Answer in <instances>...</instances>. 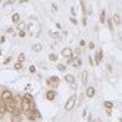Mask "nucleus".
I'll return each instance as SVG.
<instances>
[{
	"instance_id": "nucleus-15",
	"label": "nucleus",
	"mask_w": 122,
	"mask_h": 122,
	"mask_svg": "<svg viewBox=\"0 0 122 122\" xmlns=\"http://www.w3.org/2000/svg\"><path fill=\"white\" fill-rule=\"evenodd\" d=\"M22 97H24L25 100H28L30 103H36V102H34V97H32V94H30V93H25V94L22 96Z\"/></svg>"
},
{
	"instance_id": "nucleus-8",
	"label": "nucleus",
	"mask_w": 122,
	"mask_h": 122,
	"mask_svg": "<svg viewBox=\"0 0 122 122\" xmlns=\"http://www.w3.org/2000/svg\"><path fill=\"white\" fill-rule=\"evenodd\" d=\"M112 22H113V25H116V27H119L121 25V15L119 13H113V16H112Z\"/></svg>"
},
{
	"instance_id": "nucleus-43",
	"label": "nucleus",
	"mask_w": 122,
	"mask_h": 122,
	"mask_svg": "<svg viewBox=\"0 0 122 122\" xmlns=\"http://www.w3.org/2000/svg\"><path fill=\"white\" fill-rule=\"evenodd\" d=\"M93 122H103V121H100V119H93Z\"/></svg>"
},
{
	"instance_id": "nucleus-2",
	"label": "nucleus",
	"mask_w": 122,
	"mask_h": 122,
	"mask_svg": "<svg viewBox=\"0 0 122 122\" xmlns=\"http://www.w3.org/2000/svg\"><path fill=\"white\" fill-rule=\"evenodd\" d=\"M0 97H2L3 103H9V102L13 100V93L9 88H3L2 91H0Z\"/></svg>"
},
{
	"instance_id": "nucleus-33",
	"label": "nucleus",
	"mask_w": 122,
	"mask_h": 122,
	"mask_svg": "<svg viewBox=\"0 0 122 122\" xmlns=\"http://www.w3.org/2000/svg\"><path fill=\"white\" fill-rule=\"evenodd\" d=\"M76 100H78V104H81V103H82V100H84V93H82V94H80V99H76Z\"/></svg>"
},
{
	"instance_id": "nucleus-41",
	"label": "nucleus",
	"mask_w": 122,
	"mask_h": 122,
	"mask_svg": "<svg viewBox=\"0 0 122 122\" xmlns=\"http://www.w3.org/2000/svg\"><path fill=\"white\" fill-rule=\"evenodd\" d=\"M6 32H9V34H10V32H13V27H9V28L6 30Z\"/></svg>"
},
{
	"instance_id": "nucleus-11",
	"label": "nucleus",
	"mask_w": 122,
	"mask_h": 122,
	"mask_svg": "<svg viewBox=\"0 0 122 122\" xmlns=\"http://www.w3.org/2000/svg\"><path fill=\"white\" fill-rule=\"evenodd\" d=\"M104 24H107L109 31H110V32H113V28H115V25H113V22H112V18H106V22H104Z\"/></svg>"
},
{
	"instance_id": "nucleus-37",
	"label": "nucleus",
	"mask_w": 122,
	"mask_h": 122,
	"mask_svg": "<svg viewBox=\"0 0 122 122\" xmlns=\"http://www.w3.org/2000/svg\"><path fill=\"white\" fill-rule=\"evenodd\" d=\"M88 62H90V65H91V66H94V60H93V56H88Z\"/></svg>"
},
{
	"instance_id": "nucleus-44",
	"label": "nucleus",
	"mask_w": 122,
	"mask_h": 122,
	"mask_svg": "<svg viewBox=\"0 0 122 122\" xmlns=\"http://www.w3.org/2000/svg\"><path fill=\"white\" fill-rule=\"evenodd\" d=\"M0 56H2V49H0Z\"/></svg>"
},
{
	"instance_id": "nucleus-30",
	"label": "nucleus",
	"mask_w": 122,
	"mask_h": 122,
	"mask_svg": "<svg viewBox=\"0 0 122 122\" xmlns=\"http://www.w3.org/2000/svg\"><path fill=\"white\" fill-rule=\"evenodd\" d=\"M69 22H71L72 25H76V24H78V21H76V18H72V16H71V18H69Z\"/></svg>"
},
{
	"instance_id": "nucleus-39",
	"label": "nucleus",
	"mask_w": 122,
	"mask_h": 122,
	"mask_svg": "<svg viewBox=\"0 0 122 122\" xmlns=\"http://www.w3.org/2000/svg\"><path fill=\"white\" fill-rule=\"evenodd\" d=\"M5 41H6V37H5V36H2V37H0V44H3Z\"/></svg>"
},
{
	"instance_id": "nucleus-40",
	"label": "nucleus",
	"mask_w": 122,
	"mask_h": 122,
	"mask_svg": "<svg viewBox=\"0 0 122 122\" xmlns=\"http://www.w3.org/2000/svg\"><path fill=\"white\" fill-rule=\"evenodd\" d=\"M51 9H53V10H57V5H56V3H51Z\"/></svg>"
},
{
	"instance_id": "nucleus-5",
	"label": "nucleus",
	"mask_w": 122,
	"mask_h": 122,
	"mask_svg": "<svg viewBox=\"0 0 122 122\" xmlns=\"http://www.w3.org/2000/svg\"><path fill=\"white\" fill-rule=\"evenodd\" d=\"M84 96H85V97H88V99H93L94 96H96V88H94L93 85H88V87L85 88V93H84Z\"/></svg>"
},
{
	"instance_id": "nucleus-18",
	"label": "nucleus",
	"mask_w": 122,
	"mask_h": 122,
	"mask_svg": "<svg viewBox=\"0 0 122 122\" xmlns=\"http://www.w3.org/2000/svg\"><path fill=\"white\" fill-rule=\"evenodd\" d=\"M16 62H19V63H24V62H25V53H24V51H21V53L18 55V59H16Z\"/></svg>"
},
{
	"instance_id": "nucleus-22",
	"label": "nucleus",
	"mask_w": 122,
	"mask_h": 122,
	"mask_svg": "<svg viewBox=\"0 0 122 122\" xmlns=\"http://www.w3.org/2000/svg\"><path fill=\"white\" fill-rule=\"evenodd\" d=\"M106 22V10H102L100 12V24Z\"/></svg>"
},
{
	"instance_id": "nucleus-1",
	"label": "nucleus",
	"mask_w": 122,
	"mask_h": 122,
	"mask_svg": "<svg viewBox=\"0 0 122 122\" xmlns=\"http://www.w3.org/2000/svg\"><path fill=\"white\" fill-rule=\"evenodd\" d=\"M76 97H78L76 94H72V96H69V97H68V100L65 103V110L66 112H71V110L75 109V106H76Z\"/></svg>"
},
{
	"instance_id": "nucleus-34",
	"label": "nucleus",
	"mask_w": 122,
	"mask_h": 122,
	"mask_svg": "<svg viewBox=\"0 0 122 122\" xmlns=\"http://www.w3.org/2000/svg\"><path fill=\"white\" fill-rule=\"evenodd\" d=\"M74 53L76 55V57H80V55H81V49H75V51Z\"/></svg>"
},
{
	"instance_id": "nucleus-32",
	"label": "nucleus",
	"mask_w": 122,
	"mask_h": 122,
	"mask_svg": "<svg viewBox=\"0 0 122 122\" xmlns=\"http://www.w3.org/2000/svg\"><path fill=\"white\" fill-rule=\"evenodd\" d=\"M18 36H19L21 38H24L25 36H27V32H25V30H22V31H19V34H18Z\"/></svg>"
},
{
	"instance_id": "nucleus-10",
	"label": "nucleus",
	"mask_w": 122,
	"mask_h": 122,
	"mask_svg": "<svg viewBox=\"0 0 122 122\" xmlns=\"http://www.w3.org/2000/svg\"><path fill=\"white\" fill-rule=\"evenodd\" d=\"M25 116H27V119L31 121V122H36V121H37V119H36V115H34V110H28L27 113H25Z\"/></svg>"
},
{
	"instance_id": "nucleus-3",
	"label": "nucleus",
	"mask_w": 122,
	"mask_h": 122,
	"mask_svg": "<svg viewBox=\"0 0 122 122\" xmlns=\"http://www.w3.org/2000/svg\"><path fill=\"white\" fill-rule=\"evenodd\" d=\"M46 84H47L49 87H51V90H55L56 87L60 84V78H59V76H56V75H53V76H49L47 80H46Z\"/></svg>"
},
{
	"instance_id": "nucleus-17",
	"label": "nucleus",
	"mask_w": 122,
	"mask_h": 122,
	"mask_svg": "<svg viewBox=\"0 0 122 122\" xmlns=\"http://www.w3.org/2000/svg\"><path fill=\"white\" fill-rule=\"evenodd\" d=\"M81 78H82V84H84V85H87V81H88V72L84 71V72L81 74Z\"/></svg>"
},
{
	"instance_id": "nucleus-6",
	"label": "nucleus",
	"mask_w": 122,
	"mask_h": 122,
	"mask_svg": "<svg viewBox=\"0 0 122 122\" xmlns=\"http://www.w3.org/2000/svg\"><path fill=\"white\" fill-rule=\"evenodd\" d=\"M62 56H63L65 59L72 57V56H74V50H72V47H65V49L62 50Z\"/></svg>"
},
{
	"instance_id": "nucleus-42",
	"label": "nucleus",
	"mask_w": 122,
	"mask_h": 122,
	"mask_svg": "<svg viewBox=\"0 0 122 122\" xmlns=\"http://www.w3.org/2000/svg\"><path fill=\"white\" fill-rule=\"evenodd\" d=\"M85 116H87V109L82 110V118H85Z\"/></svg>"
},
{
	"instance_id": "nucleus-21",
	"label": "nucleus",
	"mask_w": 122,
	"mask_h": 122,
	"mask_svg": "<svg viewBox=\"0 0 122 122\" xmlns=\"http://www.w3.org/2000/svg\"><path fill=\"white\" fill-rule=\"evenodd\" d=\"M80 5H81V10H82V16H87V6H85V2H80Z\"/></svg>"
},
{
	"instance_id": "nucleus-4",
	"label": "nucleus",
	"mask_w": 122,
	"mask_h": 122,
	"mask_svg": "<svg viewBox=\"0 0 122 122\" xmlns=\"http://www.w3.org/2000/svg\"><path fill=\"white\" fill-rule=\"evenodd\" d=\"M93 60H94V65H100L102 63V60H103V50L102 49H99L97 51H96Z\"/></svg>"
},
{
	"instance_id": "nucleus-28",
	"label": "nucleus",
	"mask_w": 122,
	"mask_h": 122,
	"mask_svg": "<svg viewBox=\"0 0 122 122\" xmlns=\"http://www.w3.org/2000/svg\"><path fill=\"white\" fill-rule=\"evenodd\" d=\"M50 36L53 37L55 40H59V38H60V37H59V32H50Z\"/></svg>"
},
{
	"instance_id": "nucleus-26",
	"label": "nucleus",
	"mask_w": 122,
	"mask_h": 122,
	"mask_svg": "<svg viewBox=\"0 0 122 122\" xmlns=\"http://www.w3.org/2000/svg\"><path fill=\"white\" fill-rule=\"evenodd\" d=\"M12 59H13V57H12V56H7V57H6V59H5V62H3V65H9V63H10V62H12Z\"/></svg>"
},
{
	"instance_id": "nucleus-23",
	"label": "nucleus",
	"mask_w": 122,
	"mask_h": 122,
	"mask_svg": "<svg viewBox=\"0 0 122 122\" xmlns=\"http://www.w3.org/2000/svg\"><path fill=\"white\" fill-rule=\"evenodd\" d=\"M56 68H57V71H60V72H65L66 71V65L65 63H57Z\"/></svg>"
},
{
	"instance_id": "nucleus-14",
	"label": "nucleus",
	"mask_w": 122,
	"mask_h": 122,
	"mask_svg": "<svg viewBox=\"0 0 122 122\" xmlns=\"http://www.w3.org/2000/svg\"><path fill=\"white\" fill-rule=\"evenodd\" d=\"M12 22H13V24H19V22H21L19 13H13V15H12Z\"/></svg>"
},
{
	"instance_id": "nucleus-12",
	"label": "nucleus",
	"mask_w": 122,
	"mask_h": 122,
	"mask_svg": "<svg viewBox=\"0 0 122 122\" xmlns=\"http://www.w3.org/2000/svg\"><path fill=\"white\" fill-rule=\"evenodd\" d=\"M103 106H104V109H106V110H112L113 109V102L106 100V102H103Z\"/></svg>"
},
{
	"instance_id": "nucleus-38",
	"label": "nucleus",
	"mask_w": 122,
	"mask_h": 122,
	"mask_svg": "<svg viewBox=\"0 0 122 122\" xmlns=\"http://www.w3.org/2000/svg\"><path fill=\"white\" fill-rule=\"evenodd\" d=\"M82 25H84V27H85V25H87V16H82Z\"/></svg>"
},
{
	"instance_id": "nucleus-35",
	"label": "nucleus",
	"mask_w": 122,
	"mask_h": 122,
	"mask_svg": "<svg viewBox=\"0 0 122 122\" xmlns=\"http://www.w3.org/2000/svg\"><path fill=\"white\" fill-rule=\"evenodd\" d=\"M75 13H76V12H75V7L72 6V7H71V16H72V18H75Z\"/></svg>"
},
{
	"instance_id": "nucleus-27",
	"label": "nucleus",
	"mask_w": 122,
	"mask_h": 122,
	"mask_svg": "<svg viewBox=\"0 0 122 122\" xmlns=\"http://www.w3.org/2000/svg\"><path fill=\"white\" fill-rule=\"evenodd\" d=\"M28 71H30L31 74H36V72H37V68L34 66V65H30V68H28Z\"/></svg>"
},
{
	"instance_id": "nucleus-31",
	"label": "nucleus",
	"mask_w": 122,
	"mask_h": 122,
	"mask_svg": "<svg viewBox=\"0 0 122 122\" xmlns=\"http://www.w3.org/2000/svg\"><path fill=\"white\" fill-rule=\"evenodd\" d=\"M88 49H90V50H94V49H96V44H94L93 41H90V43H88Z\"/></svg>"
},
{
	"instance_id": "nucleus-29",
	"label": "nucleus",
	"mask_w": 122,
	"mask_h": 122,
	"mask_svg": "<svg viewBox=\"0 0 122 122\" xmlns=\"http://www.w3.org/2000/svg\"><path fill=\"white\" fill-rule=\"evenodd\" d=\"M16 28H18L19 31H22V30L25 28V24H24V22H19V24H18V27H16Z\"/></svg>"
},
{
	"instance_id": "nucleus-9",
	"label": "nucleus",
	"mask_w": 122,
	"mask_h": 122,
	"mask_svg": "<svg viewBox=\"0 0 122 122\" xmlns=\"http://www.w3.org/2000/svg\"><path fill=\"white\" fill-rule=\"evenodd\" d=\"M65 81H66L69 85H74V84H75V76H74L72 74H66V75H65Z\"/></svg>"
},
{
	"instance_id": "nucleus-13",
	"label": "nucleus",
	"mask_w": 122,
	"mask_h": 122,
	"mask_svg": "<svg viewBox=\"0 0 122 122\" xmlns=\"http://www.w3.org/2000/svg\"><path fill=\"white\" fill-rule=\"evenodd\" d=\"M72 66H75V68H81V66H82V59H81V57H75Z\"/></svg>"
},
{
	"instance_id": "nucleus-7",
	"label": "nucleus",
	"mask_w": 122,
	"mask_h": 122,
	"mask_svg": "<svg viewBox=\"0 0 122 122\" xmlns=\"http://www.w3.org/2000/svg\"><path fill=\"white\" fill-rule=\"evenodd\" d=\"M56 96H57V93H56V90H47L46 91V99L49 100V102H53L55 99H56Z\"/></svg>"
},
{
	"instance_id": "nucleus-19",
	"label": "nucleus",
	"mask_w": 122,
	"mask_h": 122,
	"mask_svg": "<svg viewBox=\"0 0 122 122\" xmlns=\"http://www.w3.org/2000/svg\"><path fill=\"white\" fill-rule=\"evenodd\" d=\"M41 50H43V46L40 44V43H37V44L32 46V51H36V53H38V51H41Z\"/></svg>"
},
{
	"instance_id": "nucleus-36",
	"label": "nucleus",
	"mask_w": 122,
	"mask_h": 122,
	"mask_svg": "<svg viewBox=\"0 0 122 122\" xmlns=\"http://www.w3.org/2000/svg\"><path fill=\"white\" fill-rule=\"evenodd\" d=\"M85 44H87L85 40H80V47H85Z\"/></svg>"
},
{
	"instance_id": "nucleus-20",
	"label": "nucleus",
	"mask_w": 122,
	"mask_h": 122,
	"mask_svg": "<svg viewBox=\"0 0 122 122\" xmlns=\"http://www.w3.org/2000/svg\"><path fill=\"white\" fill-rule=\"evenodd\" d=\"M57 59H59V56L56 53H50L49 55V60H50V62H57Z\"/></svg>"
},
{
	"instance_id": "nucleus-16",
	"label": "nucleus",
	"mask_w": 122,
	"mask_h": 122,
	"mask_svg": "<svg viewBox=\"0 0 122 122\" xmlns=\"http://www.w3.org/2000/svg\"><path fill=\"white\" fill-rule=\"evenodd\" d=\"M10 122H22V116H19V115H10Z\"/></svg>"
},
{
	"instance_id": "nucleus-24",
	"label": "nucleus",
	"mask_w": 122,
	"mask_h": 122,
	"mask_svg": "<svg viewBox=\"0 0 122 122\" xmlns=\"http://www.w3.org/2000/svg\"><path fill=\"white\" fill-rule=\"evenodd\" d=\"M22 66H24V63H19V62H16V63L13 65L15 71H21V69H22Z\"/></svg>"
},
{
	"instance_id": "nucleus-25",
	"label": "nucleus",
	"mask_w": 122,
	"mask_h": 122,
	"mask_svg": "<svg viewBox=\"0 0 122 122\" xmlns=\"http://www.w3.org/2000/svg\"><path fill=\"white\" fill-rule=\"evenodd\" d=\"M74 60H75V56H72V57L66 59V63H65V65H66V66H68V65H74Z\"/></svg>"
}]
</instances>
